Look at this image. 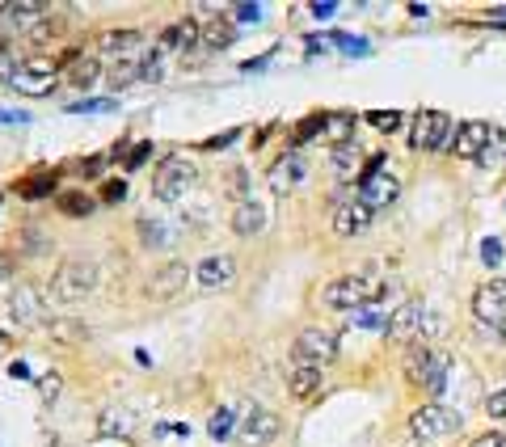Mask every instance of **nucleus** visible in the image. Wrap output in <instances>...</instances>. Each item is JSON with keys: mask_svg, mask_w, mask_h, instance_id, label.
Masks as SVG:
<instances>
[{"mask_svg": "<svg viewBox=\"0 0 506 447\" xmlns=\"http://www.w3.org/2000/svg\"><path fill=\"white\" fill-rule=\"evenodd\" d=\"M405 380L413 389H422L431 401H439L448 392V380H452V355L443 346L410 342V350H405Z\"/></svg>", "mask_w": 506, "mask_h": 447, "instance_id": "obj_1", "label": "nucleus"}, {"mask_svg": "<svg viewBox=\"0 0 506 447\" xmlns=\"http://www.w3.org/2000/svg\"><path fill=\"white\" fill-rule=\"evenodd\" d=\"M388 292V283L380 279H368V275H338L333 283H325V300L329 308H338V312H355L363 304H380V295Z\"/></svg>", "mask_w": 506, "mask_h": 447, "instance_id": "obj_2", "label": "nucleus"}, {"mask_svg": "<svg viewBox=\"0 0 506 447\" xmlns=\"http://www.w3.org/2000/svg\"><path fill=\"white\" fill-rule=\"evenodd\" d=\"M338 359V334L325 325H308L291 342V364L296 367H325Z\"/></svg>", "mask_w": 506, "mask_h": 447, "instance_id": "obj_3", "label": "nucleus"}, {"mask_svg": "<svg viewBox=\"0 0 506 447\" xmlns=\"http://www.w3.org/2000/svg\"><path fill=\"white\" fill-rule=\"evenodd\" d=\"M452 114L443 110H418L413 114V131H410V148L418 153H452Z\"/></svg>", "mask_w": 506, "mask_h": 447, "instance_id": "obj_4", "label": "nucleus"}, {"mask_svg": "<svg viewBox=\"0 0 506 447\" xmlns=\"http://www.w3.org/2000/svg\"><path fill=\"white\" fill-rule=\"evenodd\" d=\"M194 178L199 173H194V165L186 156H164L161 165H156V173H152V198L156 203H178V198H186Z\"/></svg>", "mask_w": 506, "mask_h": 447, "instance_id": "obj_5", "label": "nucleus"}, {"mask_svg": "<svg viewBox=\"0 0 506 447\" xmlns=\"http://www.w3.org/2000/svg\"><path fill=\"white\" fill-rule=\"evenodd\" d=\"M473 317H477L481 334L506 342V287H502V279L481 283L477 292H473Z\"/></svg>", "mask_w": 506, "mask_h": 447, "instance_id": "obj_6", "label": "nucleus"}, {"mask_svg": "<svg viewBox=\"0 0 506 447\" xmlns=\"http://www.w3.org/2000/svg\"><path fill=\"white\" fill-rule=\"evenodd\" d=\"M460 426H465V418H460L452 406H443V401H426V406H418L410 414V431H413V439H422V443L448 439V434H456Z\"/></svg>", "mask_w": 506, "mask_h": 447, "instance_id": "obj_7", "label": "nucleus"}, {"mask_svg": "<svg viewBox=\"0 0 506 447\" xmlns=\"http://www.w3.org/2000/svg\"><path fill=\"white\" fill-rule=\"evenodd\" d=\"M97 292V266L93 262H64L51 275V295L64 304H81L84 295Z\"/></svg>", "mask_w": 506, "mask_h": 447, "instance_id": "obj_8", "label": "nucleus"}, {"mask_svg": "<svg viewBox=\"0 0 506 447\" xmlns=\"http://www.w3.org/2000/svg\"><path fill=\"white\" fill-rule=\"evenodd\" d=\"M55 76H59V64L51 56H26V59H17L9 84H13L17 93H26V98H47L55 89Z\"/></svg>", "mask_w": 506, "mask_h": 447, "instance_id": "obj_9", "label": "nucleus"}, {"mask_svg": "<svg viewBox=\"0 0 506 447\" xmlns=\"http://www.w3.org/2000/svg\"><path fill=\"white\" fill-rule=\"evenodd\" d=\"M283 431V418L274 409H249L245 418L236 422V443L241 447H271Z\"/></svg>", "mask_w": 506, "mask_h": 447, "instance_id": "obj_10", "label": "nucleus"}, {"mask_svg": "<svg viewBox=\"0 0 506 447\" xmlns=\"http://www.w3.org/2000/svg\"><path fill=\"white\" fill-rule=\"evenodd\" d=\"M191 266L182 262V258H169L164 266H156L148 275V283H144V295L148 300H173V295L186 292V283H191Z\"/></svg>", "mask_w": 506, "mask_h": 447, "instance_id": "obj_11", "label": "nucleus"}, {"mask_svg": "<svg viewBox=\"0 0 506 447\" xmlns=\"http://www.w3.org/2000/svg\"><path fill=\"white\" fill-rule=\"evenodd\" d=\"M191 275L203 292H224V287H233L236 283V258L233 253H207Z\"/></svg>", "mask_w": 506, "mask_h": 447, "instance_id": "obj_12", "label": "nucleus"}, {"mask_svg": "<svg viewBox=\"0 0 506 447\" xmlns=\"http://www.w3.org/2000/svg\"><path fill=\"white\" fill-rule=\"evenodd\" d=\"M371 220H376V215H371V211L363 207L355 195H351V198H338V207H333V232H338L342 241L363 237V232L371 228Z\"/></svg>", "mask_w": 506, "mask_h": 447, "instance_id": "obj_13", "label": "nucleus"}, {"mask_svg": "<svg viewBox=\"0 0 506 447\" xmlns=\"http://www.w3.org/2000/svg\"><path fill=\"white\" fill-rule=\"evenodd\" d=\"M397 195H401V182L393 178V173H384V169L355 190V198L371 211V215H376V211H384V207H393V203H397Z\"/></svg>", "mask_w": 506, "mask_h": 447, "instance_id": "obj_14", "label": "nucleus"}, {"mask_svg": "<svg viewBox=\"0 0 506 447\" xmlns=\"http://www.w3.org/2000/svg\"><path fill=\"white\" fill-rule=\"evenodd\" d=\"M308 178V165H304V153H283L279 161L271 165V173H266V182H271L274 195H288V190H296V186Z\"/></svg>", "mask_w": 506, "mask_h": 447, "instance_id": "obj_15", "label": "nucleus"}, {"mask_svg": "<svg viewBox=\"0 0 506 447\" xmlns=\"http://www.w3.org/2000/svg\"><path fill=\"white\" fill-rule=\"evenodd\" d=\"M490 123H481V118H468V123H456L452 131V153L456 156H465V161H477L481 148L490 144Z\"/></svg>", "mask_w": 506, "mask_h": 447, "instance_id": "obj_16", "label": "nucleus"}, {"mask_svg": "<svg viewBox=\"0 0 506 447\" xmlns=\"http://www.w3.org/2000/svg\"><path fill=\"white\" fill-rule=\"evenodd\" d=\"M9 308H13L17 325H26V329H34V325H42V317H47V304H42V292L39 287H30V283H17L13 295H9Z\"/></svg>", "mask_w": 506, "mask_h": 447, "instance_id": "obj_17", "label": "nucleus"}, {"mask_svg": "<svg viewBox=\"0 0 506 447\" xmlns=\"http://www.w3.org/2000/svg\"><path fill=\"white\" fill-rule=\"evenodd\" d=\"M422 312H426V304L422 300H405V304L388 317V329L384 334L393 337V342H401V346H410L413 337H418V325H422Z\"/></svg>", "mask_w": 506, "mask_h": 447, "instance_id": "obj_18", "label": "nucleus"}, {"mask_svg": "<svg viewBox=\"0 0 506 447\" xmlns=\"http://www.w3.org/2000/svg\"><path fill=\"white\" fill-rule=\"evenodd\" d=\"M199 30H203V22L199 17H182V22H173V26L161 30V39H156V51H191V47H199Z\"/></svg>", "mask_w": 506, "mask_h": 447, "instance_id": "obj_19", "label": "nucleus"}, {"mask_svg": "<svg viewBox=\"0 0 506 447\" xmlns=\"http://www.w3.org/2000/svg\"><path fill=\"white\" fill-rule=\"evenodd\" d=\"M233 232L236 237H258L262 228H266V207H262L258 198H245V203H236L233 207Z\"/></svg>", "mask_w": 506, "mask_h": 447, "instance_id": "obj_20", "label": "nucleus"}, {"mask_svg": "<svg viewBox=\"0 0 506 447\" xmlns=\"http://www.w3.org/2000/svg\"><path fill=\"white\" fill-rule=\"evenodd\" d=\"M325 384V367H291L288 376V392L291 401H313L316 392Z\"/></svg>", "mask_w": 506, "mask_h": 447, "instance_id": "obj_21", "label": "nucleus"}, {"mask_svg": "<svg viewBox=\"0 0 506 447\" xmlns=\"http://www.w3.org/2000/svg\"><path fill=\"white\" fill-rule=\"evenodd\" d=\"M139 42H144V34H139V30H110L106 39H102V56L123 64V59H136Z\"/></svg>", "mask_w": 506, "mask_h": 447, "instance_id": "obj_22", "label": "nucleus"}, {"mask_svg": "<svg viewBox=\"0 0 506 447\" xmlns=\"http://www.w3.org/2000/svg\"><path fill=\"white\" fill-rule=\"evenodd\" d=\"M97 81H102V56H72L68 84H76V89H93Z\"/></svg>", "mask_w": 506, "mask_h": 447, "instance_id": "obj_23", "label": "nucleus"}, {"mask_svg": "<svg viewBox=\"0 0 506 447\" xmlns=\"http://www.w3.org/2000/svg\"><path fill=\"white\" fill-rule=\"evenodd\" d=\"M233 39H236V26L228 17H216V22H207L199 30V47H207V51H224V47H233Z\"/></svg>", "mask_w": 506, "mask_h": 447, "instance_id": "obj_24", "label": "nucleus"}, {"mask_svg": "<svg viewBox=\"0 0 506 447\" xmlns=\"http://www.w3.org/2000/svg\"><path fill=\"white\" fill-rule=\"evenodd\" d=\"M55 207H59V215H68V220H84V215L97 211V198L84 195V190H64V195H55Z\"/></svg>", "mask_w": 506, "mask_h": 447, "instance_id": "obj_25", "label": "nucleus"}, {"mask_svg": "<svg viewBox=\"0 0 506 447\" xmlns=\"http://www.w3.org/2000/svg\"><path fill=\"white\" fill-rule=\"evenodd\" d=\"M355 110H333V114H325V131L321 136H329V144L338 148V144H351L355 140Z\"/></svg>", "mask_w": 506, "mask_h": 447, "instance_id": "obj_26", "label": "nucleus"}, {"mask_svg": "<svg viewBox=\"0 0 506 447\" xmlns=\"http://www.w3.org/2000/svg\"><path fill=\"white\" fill-rule=\"evenodd\" d=\"M388 317H393V312H388L384 304H363V308H355L346 321L355 325V329H380L384 334V329H388Z\"/></svg>", "mask_w": 506, "mask_h": 447, "instance_id": "obj_27", "label": "nucleus"}, {"mask_svg": "<svg viewBox=\"0 0 506 447\" xmlns=\"http://www.w3.org/2000/svg\"><path fill=\"white\" fill-rule=\"evenodd\" d=\"M236 414L228 406H219V409H211V418H207V434L216 439V443H224V439H233L236 434Z\"/></svg>", "mask_w": 506, "mask_h": 447, "instance_id": "obj_28", "label": "nucleus"}, {"mask_svg": "<svg viewBox=\"0 0 506 447\" xmlns=\"http://www.w3.org/2000/svg\"><path fill=\"white\" fill-rule=\"evenodd\" d=\"M9 17H13L17 26H39L42 17H51V9L39 4V0H17V4H9Z\"/></svg>", "mask_w": 506, "mask_h": 447, "instance_id": "obj_29", "label": "nucleus"}, {"mask_svg": "<svg viewBox=\"0 0 506 447\" xmlns=\"http://www.w3.org/2000/svg\"><path fill=\"white\" fill-rule=\"evenodd\" d=\"M139 237H144V245H152V250H173V241H178L161 220H139Z\"/></svg>", "mask_w": 506, "mask_h": 447, "instance_id": "obj_30", "label": "nucleus"}, {"mask_svg": "<svg viewBox=\"0 0 506 447\" xmlns=\"http://www.w3.org/2000/svg\"><path fill=\"white\" fill-rule=\"evenodd\" d=\"M329 161H333V173H338V178H355V165H359V144H355V140H351V144H338Z\"/></svg>", "mask_w": 506, "mask_h": 447, "instance_id": "obj_31", "label": "nucleus"}, {"mask_svg": "<svg viewBox=\"0 0 506 447\" xmlns=\"http://www.w3.org/2000/svg\"><path fill=\"white\" fill-rule=\"evenodd\" d=\"M139 81V59H123V64H114L106 76L110 89H127V84H136Z\"/></svg>", "mask_w": 506, "mask_h": 447, "instance_id": "obj_32", "label": "nucleus"}, {"mask_svg": "<svg viewBox=\"0 0 506 447\" xmlns=\"http://www.w3.org/2000/svg\"><path fill=\"white\" fill-rule=\"evenodd\" d=\"M51 190H55V173H34V178L22 182V195L26 198H42V195H51Z\"/></svg>", "mask_w": 506, "mask_h": 447, "instance_id": "obj_33", "label": "nucleus"}, {"mask_svg": "<svg viewBox=\"0 0 506 447\" xmlns=\"http://www.w3.org/2000/svg\"><path fill=\"white\" fill-rule=\"evenodd\" d=\"M228 190H233L236 203L253 198V186H249V169H233V173H228Z\"/></svg>", "mask_w": 506, "mask_h": 447, "instance_id": "obj_34", "label": "nucleus"}, {"mask_svg": "<svg viewBox=\"0 0 506 447\" xmlns=\"http://www.w3.org/2000/svg\"><path fill=\"white\" fill-rule=\"evenodd\" d=\"M368 123L376 127V131H384V136H393V131L401 127V114H397V110H371Z\"/></svg>", "mask_w": 506, "mask_h": 447, "instance_id": "obj_35", "label": "nucleus"}, {"mask_svg": "<svg viewBox=\"0 0 506 447\" xmlns=\"http://www.w3.org/2000/svg\"><path fill=\"white\" fill-rule=\"evenodd\" d=\"M333 42H342L346 56H371V42L359 39V34H333Z\"/></svg>", "mask_w": 506, "mask_h": 447, "instance_id": "obj_36", "label": "nucleus"}, {"mask_svg": "<svg viewBox=\"0 0 506 447\" xmlns=\"http://www.w3.org/2000/svg\"><path fill=\"white\" fill-rule=\"evenodd\" d=\"M102 110H114V98H84L76 106H68V114H102Z\"/></svg>", "mask_w": 506, "mask_h": 447, "instance_id": "obj_37", "label": "nucleus"}, {"mask_svg": "<svg viewBox=\"0 0 506 447\" xmlns=\"http://www.w3.org/2000/svg\"><path fill=\"white\" fill-rule=\"evenodd\" d=\"M233 140H241V127H228L224 136H211V140L199 144V153H219V148H228Z\"/></svg>", "mask_w": 506, "mask_h": 447, "instance_id": "obj_38", "label": "nucleus"}, {"mask_svg": "<svg viewBox=\"0 0 506 447\" xmlns=\"http://www.w3.org/2000/svg\"><path fill=\"white\" fill-rule=\"evenodd\" d=\"M13 68H17V56H13V47L0 39V84H9L13 81Z\"/></svg>", "mask_w": 506, "mask_h": 447, "instance_id": "obj_39", "label": "nucleus"}, {"mask_svg": "<svg viewBox=\"0 0 506 447\" xmlns=\"http://www.w3.org/2000/svg\"><path fill=\"white\" fill-rule=\"evenodd\" d=\"M502 241H498V237H485V241H481V262H485V266H498V262H502Z\"/></svg>", "mask_w": 506, "mask_h": 447, "instance_id": "obj_40", "label": "nucleus"}, {"mask_svg": "<svg viewBox=\"0 0 506 447\" xmlns=\"http://www.w3.org/2000/svg\"><path fill=\"white\" fill-rule=\"evenodd\" d=\"M262 13H266L262 4H236V9H233V22H241V26H249V22H253V26H258Z\"/></svg>", "mask_w": 506, "mask_h": 447, "instance_id": "obj_41", "label": "nucleus"}, {"mask_svg": "<svg viewBox=\"0 0 506 447\" xmlns=\"http://www.w3.org/2000/svg\"><path fill=\"white\" fill-rule=\"evenodd\" d=\"M127 426H131V422H127V414H114V409H110V414H106V422H102L97 431H102V434H114V431H119V434H127Z\"/></svg>", "mask_w": 506, "mask_h": 447, "instance_id": "obj_42", "label": "nucleus"}, {"mask_svg": "<svg viewBox=\"0 0 506 447\" xmlns=\"http://www.w3.org/2000/svg\"><path fill=\"white\" fill-rule=\"evenodd\" d=\"M485 414H490V418H506V389L485 397Z\"/></svg>", "mask_w": 506, "mask_h": 447, "instance_id": "obj_43", "label": "nucleus"}, {"mask_svg": "<svg viewBox=\"0 0 506 447\" xmlns=\"http://www.w3.org/2000/svg\"><path fill=\"white\" fill-rule=\"evenodd\" d=\"M119 198H127V182L123 178H110L106 190H102V203H119Z\"/></svg>", "mask_w": 506, "mask_h": 447, "instance_id": "obj_44", "label": "nucleus"}, {"mask_svg": "<svg viewBox=\"0 0 506 447\" xmlns=\"http://www.w3.org/2000/svg\"><path fill=\"white\" fill-rule=\"evenodd\" d=\"M468 447H506V434L502 431H481Z\"/></svg>", "mask_w": 506, "mask_h": 447, "instance_id": "obj_45", "label": "nucleus"}, {"mask_svg": "<svg viewBox=\"0 0 506 447\" xmlns=\"http://www.w3.org/2000/svg\"><path fill=\"white\" fill-rule=\"evenodd\" d=\"M148 156H152V140H139V144H136V153L127 156V169H139L144 161H148Z\"/></svg>", "mask_w": 506, "mask_h": 447, "instance_id": "obj_46", "label": "nucleus"}, {"mask_svg": "<svg viewBox=\"0 0 506 447\" xmlns=\"http://www.w3.org/2000/svg\"><path fill=\"white\" fill-rule=\"evenodd\" d=\"M308 13H313L316 22H329V17H338V4H333V0H325V4L316 0V4H308Z\"/></svg>", "mask_w": 506, "mask_h": 447, "instance_id": "obj_47", "label": "nucleus"}, {"mask_svg": "<svg viewBox=\"0 0 506 447\" xmlns=\"http://www.w3.org/2000/svg\"><path fill=\"white\" fill-rule=\"evenodd\" d=\"M380 169H384V153H376V156H371V161H368V165L359 169V186L368 182V178H376V173H380Z\"/></svg>", "mask_w": 506, "mask_h": 447, "instance_id": "obj_48", "label": "nucleus"}, {"mask_svg": "<svg viewBox=\"0 0 506 447\" xmlns=\"http://www.w3.org/2000/svg\"><path fill=\"white\" fill-rule=\"evenodd\" d=\"M106 161H110V156H93V161H81V173H84V178H97V173L106 169Z\"/></svg>", "mask_w": 506, "mask_h": 447, "instance_id": "obj_49", "label": "nucleus"}, {"mask_svg": "<svg viewBox=\"0 0 506 447\" xmlns=\"http://www.w3.org/2000/svg\"><path fill=\"white\" fill-rule=\"evenodd\" d=\"M39 389H42V397H55V392H59V376H55V372H51V376H42Z\"/></svg>", "mask_w": 506, "mask_h": 447, "instance_id": "obj_50", "label": "nucleus"}, {"mask_svg": "<svg viewBox=\"0 0 506 447\" xmlns=\"http://www.w3.org/2000/svg\"><path fill=\"white\" fill-rule=\"evenodd\" d=\"M9 275H13V253L0 250V283H9Z\"/></svg>", "mask_w": 506, "mask_h": 447, "instance_id": "obj_51", "label": "nucleus"}, {"mask_svg": "<svg viewBox=\"0 0 506 447\" xmlns=\"http://www.w3.org/2000/svg\"><path fill=\"white\" fill-rule=\"evenodd\" d=\"M9 372H13V380H30V367H26V364H22V359H17V364H13V367H9Z\"/></svg>", "mask_w": 506, "mask_h": 447, "instance_id": "obj_52", "label": "nucleus"}, {"mask_svg": "<svg viewBox=\"0 0 506 447\" xmlns=\"http://www.w3.org/2000/svg\"><path fill=\"white\" fill-rule=\"evenodd\" d=\"M9 350H13V337H9V334H4V329H0V359H4Z\"/></svg>", "mask_w": 506, "mask_h": 447, "instance_id": "obj_53", "label": "nucleus"}, {"mask_svg": "<svg viewBox=\"0 0 506 447\" xmlns=\"http://www.w3.org/2000/svg\"><path fill=\"white\" fill-rule=\"evenodd\" d=\"M26 114H17V110H0V123H22Z\"/></svg>", "mask_w": 506, "mask_h": 447, "instance_id": "obj_54", "label": "nucleus"}, {"mask_svg": "<svg viewBox=\"0 0 506 447\" xmlns=\"http://www.w3.org/2000/svg\"><path fill=\"white\" fill-rule=\"evenodd\" d=\"M493 13H498V17H506V4H502V9H493Z\"/></svg>", "mask_w": 506, "mask_h": 447, "instance_id": "obj_55", "label": "nucleus"}, {"mask_svg": "<svg viewBox=\"0 0 506 447\" xmlns=\"http://www.w3.org/2000/svg\"><path fill=\"white\" fill-rule=\"evenodd\" d=\"M502 287H506V279H502Z\"/></svg>", "mask_w": 506, "mask_h": 447, "instance_id": "obj_56", "label": "nucleus"}]
</instances>
